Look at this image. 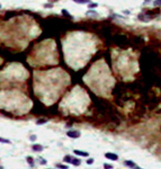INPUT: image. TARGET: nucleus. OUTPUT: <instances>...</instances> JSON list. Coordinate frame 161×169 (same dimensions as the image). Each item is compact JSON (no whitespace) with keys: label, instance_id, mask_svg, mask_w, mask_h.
<instances>
[{"label":"nucleus","instance_id":"obj_1","mask_svg":"<svg viewBox=\"0 0 161 169\" xmlns=\"http://www.w3.org/2000/svg\"><path fill=\"white\" fill-rule=\"evenodd\" d=\"M66 135L69 137H71V139H78V137H80L81 133H80V131H77V130H70L66 132Z\"/></svg>","mask_w":161,"mask_h":169},{"label":"nucleus","instance_id":"obj_2","mask_svg":"<svg viewBox=\"0 0 161 169\" xmlns=\"http://www.w3.org/2000/svg\"><path fill=\"white\" fill-rule=\"evenodd\" d=\"M124 166L125 167H128V168H138V169L140 168V167H138L135 162L131 161V160H125V161H124Z\"/></svg>","mask_w":161,"mask_h":169},{"label":"nucleus","instance_id":"obj_3","mask_svg":"<svg viewBox=\"0 0 161 169\" xmlns=\"http://www.w3.org/2000/svg\"><path fill=\"white\" fill-rule=\"evenodd\" d=\"M105 157H106L107 159H109V160H113V161H116V160L118 159V155L116 154V153H112V152L105 153Z\"/></svg>","mask_w":161,"mask_h":169},{"label":"nucleus","instance_id":"obj_4","mask_svg":"<svg viewBox=\"0 0 161 169\" xmlns=\"http://www.w3.org/2000/svg\"><path fill=\"white\" fill-rule=\"evenodd\" d=\"M73 152H74V154H77V155H81V157H88V155H89V153H88V152H86V151L74 150Z\"/></svg>","mask_w":161,"mask_h":169},{"label":"nucleus","instance_id":"obj_5","mask_svg":"<svg viewBox=\"0 0 161 169\" xmlns=\"http://www.w3.org/2000/svg\"><path fill=\"white\" fill-rule=\"evenodd\" d=\"M70 163H72L73 166H80V164H81V160L80 159H78V158H73L72 157V160H71V162Z\"/></svg>","mask_w":161,"mask_h":169},{"label":"nucleus","instance_id":"obj_6","mask_svg":"<svg viewBox=\"0 0 161 169\" xmlns=\"http://www.w3.org/2000/svg\"><path fill=\"white\" fill-rule=\"evenodd\" d=\"M43 146L41 145V144H35V145H33V150L36 151V152H41V151H43Z\"/></svg>","mask_w":161,"mask_h":169},{"label":"nucleus","instance_id":"obj_7","mask_svg":"<svg viewBox=\"0 0 161 169\" xmlns=\"http://www.w3.org/2000/svg\"><path fill=\"white\" fill-rule=\"evenodd\" d=\"M26 161L30 163V167H34V160H33L32 157H27V158H26Z\"/></svg>","mask_w":161,"mask_h":169},{"label":"nucleus","instance_id":"obj_8","mask_svg":"<svg viewBox=\"0 0 161 169\" xmlns=\"http://www.w3.org/2000/svg\"><path fill=\"white\" fill-rule=\"evenodd\" d=\"M55 168H61V169H68L69 166L66 164H62V163H56L55 164Z\"/></svg>","mask_w":161,"mask_h":169},{"label":"nucleus","instance_id":"obj_9","mask_svg":"<svg viewBox=\"0 0 161 169\" xmlns=\"http://www.w3.org/2000/svg\"><path fill=\"white\" fill-rule=\"evenodd\" d=\"M72 1L77 2V4L82 5V4H89V2H90V0H72Z\"/></svg>","mask_w":161,"mask_h":169},{"label":"nucleus","instance_id":"obj_10","mask_svg":"<svg viewBox=\"0 0 161 169\" xmlns=\"http://www.w3.org/2000/svg\"><path fill=\"white\" fill-rule=\"evenodd\" d=\"M63 160H64V162H66V163H70L71 160H72V157H71V155H66V157L63 158Z\"/></svg>","mask_w":161,"mask_h":169},{"label":"nucleus","instance_id":"obj_11","mask_svg":"<svg viewBox=\"0 0 161 169\" xmlns=\"http://www.w3.org/2000/svg\"><path fill=\"white\" fill-rule=\"evenodd\" d=\"M88 7H89L90 9H92V8H97L98 5H97V4H91V2H89V4H88Z\"/></svg>","mask_w":161,"mask_h":169},{"label":"nucleus","instance_id":"obj_12","mask_svg":"<svg viewBox=\"0 0 161 169\" xmlns=\"http://www.w3.org/2000/svg\"><path fill=\"white\" fill-rule=\"evenodd\" d=\"M62 14H63V15H64V16H68V17H69V18H71V17H72V16H71V15H70V14H69V13H68V10H66V9H63V10H62Z\"/></svg>","mask_w":161,"mask_h":169},{"label":"nucleus","instance_id":"obj_13","mask_svg":"<svg viewBox=\"0 0 161 169\" xmlns=\"http://www.w3.org/2000/svg\"><path fill=\"white\" fill-rule=\"evenodd\" d=\"M87 15H88V16H91V15H92V16H98V14L97 13H96V11H88V13H87Z\"/></svg>","mask_w":161,"mask_h":169},{"label":"nucleus","instance_id":"obj_14","mask_svg":"<svg viewBox=\"0 0 161 169\" xmlns=\"http://www.w3.org/2000/svg\"><path fill=\"white\" fill-rule=\"evenodd\" d=\"M0 142H2V143H10V141H9V140L4 139V137H0Z\"/></svg>","mask_w":161,"mask_h":169},{"label":"nucleus","instance_id":"obj_15","mask_svg":"<svg viewBox=\"0 0 161 169\" xmlns=\"http://www.w3.org/2000/svg\"><path fill=\"white\" fill-rule=\"evenodd\" d=\"M104 168H105V169H112V168H113V164L105 163V164H104Z\"/></svg>","mask_w":161,"mask_h":169},{"label":"nucleus","instance_id":"obj_16","mask_svg":"<svg viewBox=\"0 0 161 169\" xmlns=\"http://www.w3.org/2000/svg\"><path fill=\"white\" fill-rule=\"evenodd\" d=\"M153 5L154 6H161V0H154Z\"/></svg>","mask_w":161,"mask_h":169},{"label":"nucleus","instance_id":"obj_17","mask_svg":"<svg viewBox=\"0 0 161 169\" xmlns=\"http://www.w3.org/2000/svg\"><path fill=\"white\" fill-rule=\"evenodd\" d=\"M87 163H88V164H91V163H94V159H92V158H89V159L87 160Z\"/></svg>","mask_w":161,"mask_h":169},{"label":"nucleus","instance_id":"obj_18","mask_svg":"<svg viewBox=\"0 0 161 169\" xmlns=\"http://www.w3.org/2000/svg\"><path fill=\"white\" fill-rule=\"evenodd\" d=\"M44 7H45V8H52L53 5L52 4H45V5H44Z\"/></svg>","mask_w":161,"mask_h":169},{"label":"nucleus","instance_id":"obj_19","mask_svg":"<svg viewBox=\"0 0 161 169\" xmlns=\"http://www.w3.org/2000/svg\"><path fill=\"white\" fill-rule=\"evenodd\" d=\"M36 123L37 124H44V123H46V119H41V121H37Z\"/></svg>","mask_w":161,"mask_h":169},{"label":"nucleus","instance_id":"obj_20","mask_svg":"<svg viewBox=\"0 0 161 169\" xmlns=\"http://www.w3.org/2000/svg\"><path fill=\"white\" fill-rule=\"evenodd\" d=\"M36 140V135H30V141H35Z\"/></svg>","mask_w":161,"mask_h":169},{"label":"nucleus","instance_id":"obj_21","mask_svg":"<svg viewBox=\"0 0 161 169\" xmlns=\"http://www.w3.org/2000/svg\"><path fill=\"white\" fill-rule=\"evenodd\" d=\"M124 14H125V15H130V14H131V13H130L128 10H124Z\"/></svg>","mask_w":161,"mask_h":169},{"label":"nucleus","instance_id":"obj_22","mask_svg":"<svg viewBox=\"0 0 161 169\" xmlns=\"http://www.w3.org/2000/svg\"><path fill=\"white\" fill-rule=\"evenodd\" d=\"M150 1H151V0H144V4H149Z\"/></svg>","mask_w":161,"mask_h":169},{"label":"nucleus","instance_id":"obj_23","mask_svg":"<svg viewBox=\"0 0 161 169\" xmlns=\"http://www.w3.org/2000/svg\"><path fill=\"white\" fill-rule=\"evenodd\" d=\"M0 8H1V6H0Z\"/></svg>","mask_w":161,"mask_h":169}]
</instances>
